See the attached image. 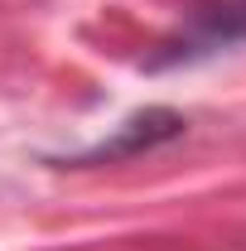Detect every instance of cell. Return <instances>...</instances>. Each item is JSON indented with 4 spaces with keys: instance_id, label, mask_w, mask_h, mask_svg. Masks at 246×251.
Returning <instances> with one entry per match:
<instances>
[{
    "instance_id": "obj_1",
    "label": "cell",
    "mask_w": 246,
    "mask_h": 251,
    "mask_svg": "<svg viewBox=\"0 0 246 251\" xmlns=\"http://www.w3.org/2000/svg\"><path fill=\"white\" fill-rule=\"evenodd\" d=\"M232 44H246V0H198L184 20V34L154 58V68L208 58V53L232 49Z\"/></svg>"
}]
</instances>
